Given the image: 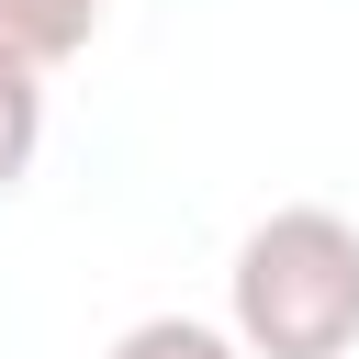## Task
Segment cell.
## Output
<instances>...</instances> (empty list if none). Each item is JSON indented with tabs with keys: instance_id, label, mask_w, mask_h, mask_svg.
<instances>
[{
	"instance_id": "cell-1",
	"label": "cell",
	"mask_w": 359,
	"mask_h": 359,
	"mask_svg": "<svg viewBox=\"0 0 359 359\" xmlns=\"http://www.w3.org/2000/svg\"><path fill=\"white\" fill-rule=\"evenodd\" d=\"M224 303H236L224 325L247 337V359H348L359 348V224L325 202H280L269 224H247Z\"/></svg>"
},
{
	"instance_id": "cell-2",
	"label": "cell",
	"mask_w": 359,
	"mask_h": 359,
	"mask_svg": "<svg viewBox=\"0 0 359 359\" xmlns=\"http://www.w3.org/2000/svg\"><path fill=\"white\" fill-rule=\"evenodd\" d=\"M101 22H112V0H0V45H22L34 67H67Z\"/></svg>"
},
{
	"instance_id": "cell-3",
	"label": "cell",
	"mask_w": 359,
	"mask_h": 359,
	"mask_svg": "<svg viewBox=\"0 0 359 359\" xmlns=\"http://www.w3.org/2000/svg\"><path fill=\"white\" fill-rule=\"evenodd\" d=\"M34 146H45V67L22 45H0V202L34 180Z\"/></svg>"
},
{
	"instance_id": "cell-4",
	"label": "cell",
	"mask_w": 359,
	"mask_h": 359,
	"mask_svg": "<svg viewBox=\"0 0 359 359\" xmlns=\"http://www.w3.org/2000/svg\"><path fill=\"white\" fill-rule=\"evenodd\" d=\"M101 359H247V337H236V325H202V314H146V325H123Z\"/></svg>"
}]
</instances>
